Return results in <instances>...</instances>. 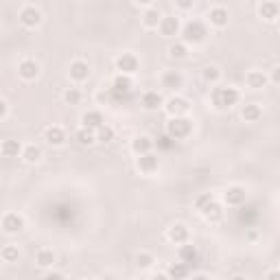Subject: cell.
<instances>
[{
  "label": "cell",
  "instance_id": "7402d4cb",
  "mask_svg": "<svg viewBox=\"0 0 280 280\" xmlns=\"http://www.w3.org/2000/svg\"><path fill=\"white\" fill-rule=\"evenodd\" d=\"M260 18H265V20H276L278 18V4L276 2H263L258 9Z\"/></svg>",
  "mask_w": 280,
  "mask_h": 280
},
{
  "label": "cell",
  "instance_id": "3957f363",
  "mask_svg": "<svg viewBox=\"0 0 280 280\" xmlns=\"http://www.w3.org/2000/svg\"><path fill=\"white\" fill-rule=\"evenodd\" d=\"M206 37V26L202 24L199 20H190L184 24V40L193 42V44H199V42Z\"/></svg>",
  "mask_w": 280,
  "mask_h": 280
},
{
  "label": "cell",
  "instance_id": "5bb4252c",
  "mask_svg": "<svg viewBox=\"0 0 280 280\" xmlns=\"http://www.w3.org/2000/svg\"><path fill=\"white\" fill-rule=\"evenodd\" d=\"M180 258H182V263L190 267V265H195L199 260V254H197V250H195L193 245H184L180 250Z\"/></svg>",
  "mask_w": 280,
  "mask_h": 280
},
{
  "label": "cell",
  "instance_id": "484cf974",
  "mask_svg": "<svg viewBox=\"0 0 280 280\" xmlns=\"http://www.w3.org/2000/svg\"><path fill=\"white\" fill-rule=\"evenodd\" d=\"M132 149L138 153V156H144V153H149V149H151V140H149L147 136H140V138L134 140Z\"/></svg>",
  "mask_w": 280,
  "mask_h": 280
},
{
  "label": "cell",
  "instance_id": "ee69618b",
  "mask_svg": "<svg viewBox=\"0 0 280 280\" xmlns=\"http://www.w3.org/2000/svg\"><path fill=\"white\" fill-rule=\"evenodd\" d=\"M153 280H169V276H162V274H158V276H153Z\"/></svg>",
  "mask_w": 280,
  "mask_h": 280
},
{
  "label": "cell",
  "instance_id": "30bf717a",
  "mask_svg": "<svg viewBox=\"0 0 280 280\" xmlns=\"http://www.w3.org/2000/svg\"><path fill=\"white\" fill-rule=\"evenodd\" d=\"M18 72H20L22 79H35L37 74H40V66H37L35 62H31V59H24V62L18 66Z\"/></svg>",
  "mask_w": 280,
  "mask_h": 280
},
{
  "label": "cell",
  "instance_id": "ab89813d",
  "mask_svg": "<svg viewBox=\"0 0 280 280\" xmlns=\"http://www.w3.org/2000/svg\"><path fill=\"white\" fill-rule=\"evenodd\" d=\"M44 280H66V278H64L62 274H55V272H53V274H46Z\"/></svg>",
  "mask_w": 280,
  "mask_h": 280
},
{
  "label": "cell",
  "instance_id": "277c9868",
  "mask_svg": "<svg viewBox=\"0 0 280 280\" xmlns=\"http://www.w3.org/2000/svg\"><path fill=\"white\" fill-rule=\"evenodd\" d=\"M245 202V188L241 186H230L226 190V204L228 206H241Z\"/></svg>",
  "mask_w": 280,
  "mask_h": 280
},
{
  "label": "cell",
  "instance_id": "6da1fadb",
  "mask_svg": "<svg viewBox=\"0 0 280 280\" xmlns=\"http://www.w3.org/2000/svg\"><path fill=\"white\" fill-rule=\"evenodd\" d=\"M210 99H212L214 107L226 110V107L236 105V101H239V92H236L234 88H214L212 94H210Z\"/></svg>",
  "mask_w": 280,
  "mask_h": 280
},
{
  "label": "cell",
  "instance_id": "7bdbcfd3",
  "mask_svg": "<svg viewBox=\"0 0 280 280\" xmlns=\"http://www.w3.org/2000/svg\"><path fill=\"white\" fill-rule=\"evenodd\" d=\"M269 280H280V274L278 272H272V274H269Z\"/></svg>",
  "mask_w": 280,
  "mask_h": 280
},
{
  "label": "cell",
  "instance_id": "d590c367",
  "mask_svg": "<svg viewBox=\"0 0 280 280\" xmlns=\"http://www.w3.org/2000/svg\"><path fill=\"white\" fill-rule=\"evenodd\" d=\"M204 79H206V81H217V79H219V70L214 66H208L206 70H204Z\"/></svg>",
  "mask_w": 280,
  "mask_h": 280
},
{
  "label": "cell",
  "instance_id": "836d02e7",
  "mask_svg": "<svg viewBox=\"0 0 280 280\" xmlns=\"http://www.w3.org/2000/svg\"><path fill=\"white\" fill-rule=\"evenodd\" d=\"M96 140H101V142H112V140H114V129L112 127H99V138Z\"/></svg>",
  "mask_w": 280,
  "mask_h": 280
},
{
  "label": "cell",
  "instance_id": "4fadbf2b",
  "mask_svg": "<svg viewBox=\"0 0 280 280\" xmlns=\"http://www.w3.org/2000/svg\"><path fill=\"white\" fill-rule=\"evenodd\" d=\"M160 31H162V35H175L177 31H180V22H177V18H173V16L162 18L160 20Z\"/></svg>",
  "mask_w": 280,
  "mask_h": 280
},
{
  "label": "cell",
  "instance_id": "ba28073f",
  "mask_svg": "<svg viewBox=\"0 0 280 280\" xmlns=\"http://www.w3.org/2000/svg\"><path fill=\"white\" fill-rule=\"evenodd\" d=\"M116 68L123 74H132V72H136V68H138V59L134 57V55H123V57L116 59Z\"/></svg>",
  "mask_w": 280,
  "mask_h": 280
},
{
  "label": "cell",
  "instance_id": "1f68e13d",
  "mask_svg": "<svg viewBox=\"0 0 280 280\" xmlns=\"http://www.w3.org/2000/svg\"><path fill=\"white\" fill-rule=\"evenodd\" d=\"M40 156H42V151L35 147V144H29V147L24 149V158H26V162H37V160H40Z\"/></svg>",
  "mask_w": 280,
  "mask_h": 280
},
{
  "label": "cell",
  "instance_id": "74e56055",
  "mask_svg": "<svg viewBox=\"0 0 280 280\" xmlns=\"http://www.w3.org/2000/svg\"><path fill=\"white\" fill-rule=\"evenodd\" d=\"M212 199H214L212 195H210V193H206V195H202V197H199V199H197V202H195V204H197V208H199V210H204V208H206L210 202H212Z\"/></svg>",
  "mask_w": 280,
  "mask_h": 280
},
{
  "label": "cell",
  "instance_id": "2e32d148",
  "mask_svg": "<svg viewBox=\"0 0 280 280\" xmlns=\"http://www.w3.org/2000/svg\"><path fill=\"white\" fill-rule=\"evenodd\" d=\"M210 22H212L214 26H226L228 24V11L223 7H214L210 9Z\"/></svg>",
  "mask_w": 280,
  "mask_h": 280
},
{
  "label": "cell",
  "instance_id": "4dcf8cb0",
  "mask_svg": "<svg viewBox=\"0 0 280 280\" xmlns=\"http://www.w3.org/2000/svg\"><path fill=\"white\" fill-rule=\"evenodd\" d=\"M144 24L147 26H158L160 24V13H158L156 9H149V11L144 13Z\"/></svg>",
  "mask_w": 280,
  "mask_h": 280
},
{
  "label": "cell",
  "instance_id": "d6a6232c",
  "mask_svg": "<svg viewBox=\"0 0 280 280\" xmlns=\"http://www.w3.org/2000/svg\"><path fill=\"white\" fill-rule=\"evenodd\" d=\"M64 99H66V103H70V105H77L79 101H81V92L74 90V88H70V90H66Z\"/></svg>",
  "mask_w": 280,
  "mask_h": 280
},
{
  "label": "cell",
  "instance_id": "4316f807",
  "mask_svg": "<svg viewBox=\"0 0 280 280\" xmlns=\"http://www.w3.org/2000/svg\"><path fill=\"white\" fill-rule=\"evenodd\" d=\"M243 118L250 120V123L258 120V118H260V107H258V105H245V107H243Z\"/></svg>",
  "mask_w": 280,
  "mask_h": 280
},
{
  "label": "cell",
  "instance_id": "bcb514c9",
  "mask_svg": "<svg viewBox=\"0 0 280 280\" xmlns=\"http://www.w3.org/2000/svg\"><path fill=\"white\" fill-rule=\"evenodd\" d=\"M232 280H245L243 276H234V278H232Z\"/></svg>",
  "mask_w": 280,
  "mask_h": 280
},
{
  "label": "cell",
  "instance_id": "f1b7e54d",
  "mask_svg": "<svg viewBox=\"0 0 280 280\" xmlns=\"http://www.w3.org/2000/svg\"><path fill=\"white\" fill-rule=\"evenodd\" d=\"M162 83H164L166 88H177L182 83V77L177 72H166L164 77H162Z\"/></svg>",
  "mask_w": 280,
  "mask_h": 280
},
{
  "label": "cell",
  "instance_id": "44dd1931",
  "mask_svg": "<svg viewBox=\"0 0 280 280\" xmlns=\"http://www.w3.org/2000/svg\"><path fill=\"white\" fill-rule=\"evenodd\" d=\"M46 140L57 147V144H62L64 140H66V134H64L62 127H48V129H46Z\"/></svg>",
  "mask_w": 280,
  "mask_h": 280
},
{
  "label": "cell",
  "instance_id": "f35d334b",
  "mask_svg": "<svg viewBox=\"0 0 280 280\" xmlns=\"http://www.w3.org/2000/svg\"><path fill=\"white\" fill-rule=\"evenodd\" d=\"M171 55H173V57H184V55H186V46L184 44H173V46H171Z\"/></svg>",
  "mask_w": 280,
  "mask_h": 280
},
{
  "label": "cell",
  "instance_id": "5b68a950",
  "mask_svg": "<svg viewBox=\"0 0 280 280\" xmlns=\"http://www.w3.org/2000/svg\"><path fill=\"white\" fill-rule=\"evenodd\" d=\"M2 228L13 234V232H20L22 228H24V221H22L20 214L9 212V214H4V219H2Z\"/></svg>",
  "mask_w": 280,
  "mask_h": 280
},
{
  "label": "cell",
  "instance_id": "7c38bea8",
  "mask_svg": "<svg viewBox=\"0 0 280 280\" xmlns=\"http://www.w3.org/2000/svg\"><path fill=\"white\" fill-rule=\"evenodd\" d=\"M166 110L173 114V118H177L180 114H186V112H188V103H186L184 99H177V96H173V99L166 103Z\"/></svg>",
  "mask_w": 280,
  "mask_h": 280
},
{
  "label": "cell",
  "instance_id": "b9f144b4",
  "mask_svg": "<svg viewBox=\"0 0 280 280\" xmlns=\"http://www.w3.org/2000/svg\"><path fill=\"white\" fill-rule=\"evenodd\" d=\"M177 4H180L182 9H188V7H193V2H188V0H182V2H177Z\"/></svg>",
  "mask_w": 280,
  "mask_h": 280
},
{
  "label": "cell",
  "instance_id": "9a60e30c",
  "mask_svg": "<svg viewBox=\"0 0 280 280\" xmlns=\"http://www.w3.org/2000/svg\"><path fill=\"white\" fill-rule=\"evenodd\" d=\"M112 90L120 92V94H129V92H132V79L125 77V74H118V77L114 79V83H112Z\"/></svg>",
  "mask_w": 280,
  "mask_h": 280
},
{
  "label": "cell",
  "instance_id": "d6986e66",
  "mask_svg": "<svg viewBox=\"0 0 280 280\" xmlns=\"http://www.w3.org/2000/svg\"><path fill=\"white\" fill-rule=\"evenodd\" d=\"M265 83H267V77H265L263 72H258V70H252V72L247 74V86L254 88V90L265 88Z\"/></svg>",
  "mask_w": 280,
  "mask_h": 280
},
{
  "label": "cell",
  "instance_id": "603a6c76",
  "mask_svg": "<svg viewBox=\"0 0 280 280\" xmlns=\"http://www.w3.org/2000/svg\"><path fill=\"white\" fill-rule=\"evenodd\" d=\"M142 105H144V110H158L162 105V96L158 92H147L142 96Z\"/></svg>",
  "mask_w": 280,
  "mask_h": 280
},
{
  "label": "cell",
  "instance_id": "e575fe53",
  "mask_svg": "<svg viewBox=\"0 0 280 280\" xmlns=\"http://www.w3.org/2000/svg\"><path fill=\"white\" fill-rule=\"evenodd\" d=\"M153 263V256L151 254H138L136 256V265H138V267H149V265H151Z\"/></svg>",
  "mask_w": 280,
  "mask_h": 280
},
{
  "label": "cell",
  "instance_id": "cb8c5ba5",
  "mask_svg": "<svg viewBox=\"0 0 280 280\" xmlns=\"http://www.w3.org/2000/svg\"><path fill=\"white\" fill-rule=\"evenodd\" d=\"M186 276H188V265L184 263H175L169 267V278L171 280H184Z\"/></svg>",
  "mask_w": 280,
  "mask_h": 280
},
{
  "label": "cell",
  "instance_id": "d4e9b609",
  "mask_svg": "<svg viewBox=\"0 0 280 280\" xmlns=\"http://www.w3.org/2000/svg\"><path fill=\"white\" fill-rule=\"evenodd\" d=\"M35 263L40 265V267H50V265L55 263V254L50 250H40L35 256Z\"/></svg>",
  "mask_w": 280,
  "mask_h": 280
},
{
  "label": "cell",
  "instance_id": "e0dca14e",
  "mask_svg": "<svg viewBox=\"0 0 280 280\" xmlns=\"http://www.w3.org/2000/svg\"><path fill=\"white\" fill-rule=\"evenodd\" d=\"M202 212H204V217H206L208 221H219V219L223 217V210H221V206H219L217 202H214V199L202 210Z\"/></svg>",
  "mask_w": 280,
  "mask_h": 280
},
{
  "label": "cell",
  "instance_id": "9c48e42d",
  "mask_svg": "<svg viewBox=\"0 0 280 280\" xmlns=\"http://www.w3.org/2000/svg\"><path fill=\"white\" fill-rule=\"evenodd\" d=\"M70 77H72L74 81H86V79L90 77V68H88V64L86 62L70 64Z\"/></svg>",
  "mask_w": 280,
  "mask_h": 280
},
{
  "label": "cell",
  "instance_id": "7a4b0ae2",
  "mask_svg": "<svg viewBox=\"0 0 280 280\" xmlns=\"http://www.w3.org/2000/svg\"><path fill=\"white\" fill-rule=\"evenodd\" d=\"M190 129H193V125H190V120L184 118V116L171 118L169 125H166V134H169L171 140H182V138H186V136L190 134Z\"/></svg>",
  "mask_w": 280,
  "mask_h": 280
},
{
  "label": "cell",
  "instance_id": "8d00e7d4",
  "mask_svg": "<svg viewBox=\"0 0 280 280\" xmlns=\"http://www.w3.org/2000/svg\"><path fill=\"white\" fill-rule=\"evenodd\" d=\"M158 147H160V149H166V151H169V149L175 147V140H171L169 136H162V138H158Z\"/></svg>",
  "mask_w": 280,
  "mask_h": 280
},
{
  "label": "cell",
  "instance_id": "52a82bcc",
  "mask_svg": "<svg viewBox=\"0 0 280 280\" xmlns=\"http://www.w3.org/2000/svg\"><path fill=\"white\" fill-rule=\"evenodd\" d=\"M40 20H42V16H40V11H37L35 7H24L20 11V22L24 26H37L40 24Z\"/></svg>",
  "mask_w": 280,
  "mask_h": 280
},
{
  "label": "cell",
  "instance_id": "f546056e",
  "mask_svg": "<svg viewBox=\"0 0 280 280\" xmlns=\"http://www.w3.org/2000/svg\"><path fill=\"white\" fill-rule=\"evenodd\" d=\"M77 140H79V144H92L94 142V134L90 132V129H79L77 132Z\"/></svg>",
  "mask_w": 280,
  "mask_h": 280
},
{
  "label": "cell",
  "instance_id": "83f0119b",
  "mask_svg": "<svg viewBox=\"0 0 280 280\" xmlns=\"http://www.w3.org/2000/svg\"><path fill=\"white\" fill-rule=\"evenodd\" d=\"M2 258L7 260V263H16V260L20 258V252H18L16 245H7V247L2 250Z\"/></svg>",
  "mask_w": 280,
  "mask_h": 280
},
{
  "label": "cell",
  "instance_id": "8992f818",
  "mask_svg": "<svg viewBox=\"0 0 280 280\" xmlns=\"http://www.w3.org/2000/svg\"><path fill=\"white\" fill-rule=\"evenodd\" d=\"M81 123H83V129H90V132L92 129H99V127H103V114L101 112H86Z\"/></svg>",
  "mask_w": 280,
  "mask_h": 280
},
{
  "label": "cell",
  "instance_id": "8fae6325",
  "mask_svg": "<svg viewBox=\"0 0 280 280\" xmlns=\"http://www.w3.org/2000/svg\"><path fill=\"white\" fill-rule=\"evenodd\" d=\"M138 169L142 173H153L158 169V158L151 156V153H144V156L138 158Z\"/></svg>",
  "mask_w": 280,
  "mask_h": 280
},
{
  "label": "cell",
  "instance_id": "60d3db41",
  "mask_svg": "<svg viewBox=\"0 0 280 280\" xmlns=\"http://www.w3.org/2000/svg\"><path fill=\"white\" fill-rule=\"evenodd\" d=\"M7 114V105H4V101H0V118Z\"/></svg>",
  "mask_w": 280,
  "mask_h": 280
},
{
  "label": "cell",
  "instance_id": "ffe728a7",
  "mask_svg": "<svg viewBox=\"0 0 280 280\" xmlns=\"http://www.w3.org/2000/svg\"><path fill=\"white\" fill-rule=\"evenodd\" d=\"M0 151H2L7 158H16L18 153L22 151V144L18 142V140H4V142L0 144Z\"/></svg>",
  "mask_w": 280,
  "mask_h": 280
},
{
  "label": "cell",
  "instance_id": "ac0fdd59",
  "mask_svg": "<svg viewBox=\"0 0 280 280\" xmlns=\"http://www.w3.org/2000/svg\"><path fill=\"white\" fill-rule=\"evenodd\" d=\"M169 239L173 241V243H186V239H188V230H186L182 223H177L169 230Z\"/></svg>",
  "mask_w": 280,
  "mask_h": 280
},
{
  "label": "cell",
  "instance_id": "f6af8a7d",
  "mask_svg": "<svg viewBox=\"0 0 280 280\" xmlns=\"http://www.w3.org/2000/svg\"><path fill=\"white\" fill-rule=\"evenodd\" d=\"M193 280H210V278H206V276H195Z\"/></svg>",
  "mask_w": 280,
  "mask_h": 280
},
{
  "label": "cell",
  "instance_id": "7dc6e473",
  "mask_svg": "<svg viewBox=\"0 0 280 280\" xmlns=\"http://www.w3.org/2000/svg\"><path fill=\"white\" fill-rule=\"evenodd\" d=\"M105 280H112V278H105Z\"/></svg>",
  "mask_w": 280,
  "mask_h": 280
}]
</instances>
